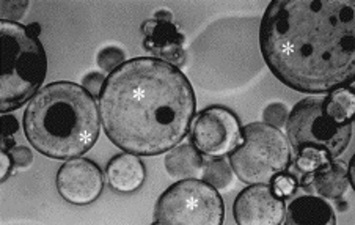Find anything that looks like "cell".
Instances as JSON below:
<instances>
[{
  "instance_id": "cell-8",
  "label": "cell",
  "mask_w": 355,
  "mask_h": 225,
  "mask_svg": "<svg viewBox=\"0 0 355 225\" xmlns=\"http://www.w3.org/2000/svg\"><path fill=\"white\" fill-rule=\"evenodd\" d=\"M242 124L233 110L223 106H209L195 118L191 144L203 156L223 158L242 144Z\"/></svg>"
},
{
  "instance_id": "cell-28",
  "label": "cell",
  "mask_w": 355,
  "mask_h": 225,
  "mask_svg": "<svg viewBox=\"0 0 355 225\" xmlns=\"http://www.w3.org/2000/svg\"><path fill=\"white\" fill-rule=\"evenodd\" d=\"M27 28H28V32H31L33 37H40V33H41V27H40V24L38 22H32V24H28L27 26Z\"/></svg>"
},
{
  "instance_id": "cell-7",
  "label": "cell",
  "mask_w": 355,
  "mask_h": 225,
  "mask_svg": "<svg viewBox=\"0 0 355 225\" xmlns=\"http://www.w3.org/2000/svg\"><path fill=\"white\" fill-rule=\"evenodd\" d=\"M225 203L217 189L198 178L180 180L165 189L155 206V224L222 225Z\"/></svg>"
},
{
  "instance_id": "cell-22",
  "label": "cell",
  "mask_w": 355,
  "mask_h": 225,
  "mask_svg": "<svg viewBox=\"0 0 355 225\" xmlns=\"http://www.w3.org/2000/svg\"><path fill=\"white\" fill-rule=\"evenodd\" d=\"M28 8V2H2V19L17 22L24 16V11Z\"/></svg>"
},
{
  "instance_id": "cell-12",
  "label": "cell",
  "mask_w": 355,
  "mask_h": 225,
  "mask_svg": "<svg viewBox=\"0 0 355 225\" xmlns=\"http://www.w3.org/2000/svg\"><path fill=\"white\" fill-rule=\"evenodd\" d=\"M105 176L115 192L132 194L144 186L146 169L137 155L124 151L110 159L105 167Z\"/></svg>"
},
{
  "instance_id": "cell-16",
  "label": "cell",
  "mask_w": 355,
  "mask_h": 225,
  "mask_svg": "<svg viewBox=\"0 0 355 225\" xmlns=\"http://www.w3.org/2000/svg\"><path fill=\"white\" fill-rule=\"evenodd\" d=\"M327 114L340 123H354L355 115V94L354 82L351 85L336 88L324 97Z\"/></svg>"
},
{
  "instance_id": "cell-1",
  "label": "cell",
  "mask_w": 355,
  "mask_h": 225,
  "mask_svg": "<svg viewBox=\"0 0 355 225\" xmlns=\"http://www.w3.org/2000/svg\"><path fill=\"white\" fill-rule=\"evenodd\" d=\"M259 47L272 74L295 92L327 94L355 76V3L274 0L259 26Z\"/></svg>"
},
{
  "instance_id": "cell-4",
  "label": "cell",
  "mask_w": 355,
  "mask_h": 225,
  "mask_svg": "<svg viewBox=\"0 0 355 225\" xmlns=\"http://www.w3.org/2000/svg\"><path fill=\"white\" fill-rule=\"evenodd\" d=\"M0 110L2 114H10L31 101L43 87L47 74V57L41 41L19 22L0 21Z\"/></svg>"
},
{
  "instance_id": "cell-23",
  "label": "cell",
  "mask_w": 355,
  "mask_h": 225,
  "mask_svg": "<svg viewBox=\"0 0 355 225\" xmlns=\"http://www.w3.org/2000/svg\"><path fill=\"white\" fill-rule=\"evenodd\" d=\"M10 156L13 159L15 167L17 169H27L31 167V164L33 162V153L31 151V148L27 147L16 145L13 150L10 151Z\"/></svg>"
},
{
  "instance_id": "cell-25",
  "label": "cell",
  "mask_w": 355,
  "mask_h": 225,
  "mask_svg": "<svg viewBox=\"0 0 355 225\" xmlns=\"http://www.w3.org/2000/svg\"><path fill=\"white\" fill-rule=\"evenodd\" d=\"M19 129V123H17L16 117L11 114L2 115V138H11V135L17 133Z\"/></svg>"
},
{
  "instance_id": "cell-13",
  "label": "cell",
  "mask_w": 355,
  "mask_h": 225,
  "mask_svg": "<svg viewBox=\"0 0 355 225\" xmlns=\"http://www.w3.org/2000/svg\"><path fill=\"white\" fill-rule=\"evenodd\" d=\"M283 222L286 225H335L336 215L334 206L324 197L305 194L288 203Z\"/></svg>"
},
{
  "instance_id": "cell-5",
  "label": "cell",
  "mask_w": 355,
  "mask_h": 225,
  "mask_svg": "<svg viewBox=\"0 0 355 225\" xmlns=\"http://www.w3.org/2000/svg\"><path fill=\"white\" fill-rule=\"evenodd\" d=\"M242 139L228 158L236 176L245 185H272L291 167V145L278 128L266 123L245 124Z\"/></svg>"
},
{
  "instance_id": "cell-6",
  "label": "cell",
  "mask_w": 355,
  "mask_h": 225,
  "mask_svg": "<svg viewBox=\"0 0 355 225\" xmlns=\"http://www.w3.org/2000/svg\"><path fill=\"white\" fill-rule=\"evenodd\" d=\"M352 124L334 120L325 110L324 98H305L288 115L286 139L294 153L313 148L332 161L351 144Z\"/></svg>"
},
{
  "instance_id": "cell-21",
  "label": "cell",
  "mask_w": 355,
  "mask_h": 225,
  "mask_svg": "<svg viewBox=\"0 0 355 225\" xmlns=\"http://www.w3.org/2000/svg\"><path fill=\"white\" fill-rule=\"evenodd\" d=\"M272 188H274V191L280 195V197L288 199V197H291L295 189H297V180H295L293 175H289L286 172V174H283L278 176V178L274 180V183H272Z\"/></svg>"
},
{
  "instance_id": "cell-10",
  "label": "cell",
  "mask_w": 355,
  "mask_h": 225,
  "mask_svg": "<svg viewBox=\"0 0 355 225\" xmlns=\"http://www.w3.org/2000/svg\"><path fill=\"white\" fill-rule=\"evenodd\" d=\"M285 199L272 185H248L233 205V216L239 225H280L285 221Z\"/></svg>"
},
{
  "instance_id": "cell-3",
  "label": "cell",
  "mask_w": 355,
  "mask_h": 225,
  "mask_svg": "<svg viewBox=\"0 0 355 225\" xmlns=\"http://www.w3.org/2000/svg\"><path fill=\"white\" fill-rule=\"evenodd\" d=\"M27 140L41 155L57 161L80 158L99 139L98 99L84 87L57 81L41 87L22 117Z\"/></svg>"
},
{
  "instance_id": "cell-14",
  "label": "cell",
  "mask_w": 355,
  "mask_h": 225,
  "mask_svg": "<svg viewBox=\"0 0 355 225\" xmlns=\"http://www.w3.org/2000/svg\"><path fill=\"white\" fill-rule=\"evenodd\" d=\"M311 188L324 199L336 200L345 197L346 191L351 188L347 178V164L332 159L311 172Z\"/></svg>"
},
{
  "instance_id": "cell-9",
  "label": "cell",
  "mask_w": 355,
  "mask_h": 225,
  "mask_svg": "<svg viewBox=\"0 0 355 225\" xmlns=\"http://www.w3.org/2000/svg\"><path fill=\"white\" fill-rule=\"evenodd\" d=\"M57 191L71 205L87 206L101 197L104 191V174L96 162L87 158H74L57 172Z\"/></svg>"
},
{
  "instance_id": "cell-19",
  "label": "cell",
  "mask_w": 355,
  "mask_h": 225,
  "mask_svg": "<svg viewBox=\"0 0 355 225\" xmlns=\"http://www.w3.org/2000/svg\"><path fill=\"white\" fill-rule=\"evenodd\" d=\"M124 62H126V56H124V52L114 46L104 47V49L98 54V67L109 74L112 71H115L118 67H121Z\"/></svg>"
},
{
  "instance_id": "cell-26",
  "label": "cell",
  "mask_w": 355,
  "mask_h": 225,
  "mask_svg": "<svg viewBox=\"0 0 355 225\" xmlns=\"http://www.w3.org/2000/svg\"><path fill=\"white\" fill-rule=\"evenodd\" d=\"M0 159H2V176H0V180L7 181L8 176L11 172L15 169V162L13 159L10 156V151H2V155H0Z\"/></svg>"
},
{
  "instance_id": "cell-2",
  "label": "cell",
  "mask_w": 355,
  "mask_h": 225,
  "mask_svg": "<svg viewBox=\"0 0 355 225\" xmlns=\"http://www.w3.org/2000/svg\"><path fill=\"white\" fill-rule=\"evenodd\" d=\"M98 106L112 144L137 156H159L191 133L197 98L175 65L135 57L105 78Z\"/></svg>"
},
{
  "instance_id": "cell-24",
  "label": "cell",
  "mask_w": 355,
  "mask_h": 225,
  "mask_svg": "<svg viewBox=\"0 0 355 225\" xmlns=\"http://www.w3.org/2000/svg\"><path fill=\"white\" fill-rule=\"evenodd\" d=\"M105 78L101 73H90L87 74L84 81H82V87L85 88L87 92H90L94 98H99V93L103 90Z\"/></svg>"
},
{
  "instance_id": "cell-11",
  "label": "cell",
  "mask_w": 355,
  "mask_h": 225,
  "mask_svg": "<svg viewBox=\"0 0 355 225\" xmlns=\"http://www.w3.org/2000/svg\"><path fill=\"white\" fill-rule=\"evenodd\" d=\"M140 31L144 33V47L151 52L153 57L181 69L186 62V40L184 35L171 22L168 10L157 11L155 17L141 24Z\"/></svg>"
},
{
  "instance_id": "cell-27",
  "label": "cell",
  "mask_w": 355,
  "mask_h": 225,
  "mask_svg": "<svg viewBox=\"0 0 355 225\" xmlns=\"http://www.w3.org/2000/svg\"><path fill=\"white\" fill-rule=\"evenodd\" d=\"M16 147L15 139L11 138H2V151H11Z\"/></svg>"
},
{
  "instance_id": "cell-20",
  "label": "cell",
  "mask_w": 355,
  "mask_h": 225,
  "mask_svg": "<svg viewBox=\"0 0 355 225\" xmlns=\"http://www.w3.org/2000/svg\"><path fill=\"white\" fill-rule=\"evenodd\" d=\"M288 115L289 112L286 109L285 104L282 103H272L269 104L268 108L264 109V123L266 124H270V126L278 128L280 129L282 126H285L286 120H288Z\"/></svg>"
},
{
  "instance_id": "cell-17",
  "label": "cell",
  "mask_w": 355,
  "mask_h": 225,
  "mask_svg": "<svg viewBox=\"0 0 355 225\" xmlns=\"http://www.w3.org/2000/svg\"><path fill=\"white\" fill-rule=\"evenodd\" d=\"M233 169L225 159L212 158L211 161H206V167L201 180L214 186L216 189H225L233 183Z\"/></svg>"
},
{
  "instance_id": "cell-15",
  "label": "cell",
  "mask_w": 355,
  "mask_h": 225,
  "mask_svg": "<svg viewBox=\"0 0 355 225\" xmlns=\"http://www.w3.org/2000/svg\"><path fill=\"white\" fill-rule=\"evenodd\" d=\"M206 167V159L192 144L175 147L165 156V170L171 178L187 180L201 178Z\"/></svg>"
},
{
  "instance_id": "cell-18",
  "label": "cell",
  "mask_w": 355,
  "mask_h": 225,
  "mask_svg": "<svg viewBox=\"0 0 355 225\" xmlns=\"http://www.w3.org/2000/svg\"><path fill=\"white\" fill-rule=\"evenodd\" d=\"M295 155H297V158H295V167H297L302 174L315 172L316 169L321 167V165L330 161L322 151L313 150V148H306V150H302L299 153H295Z\"/></svg>"
}]
</instances>
